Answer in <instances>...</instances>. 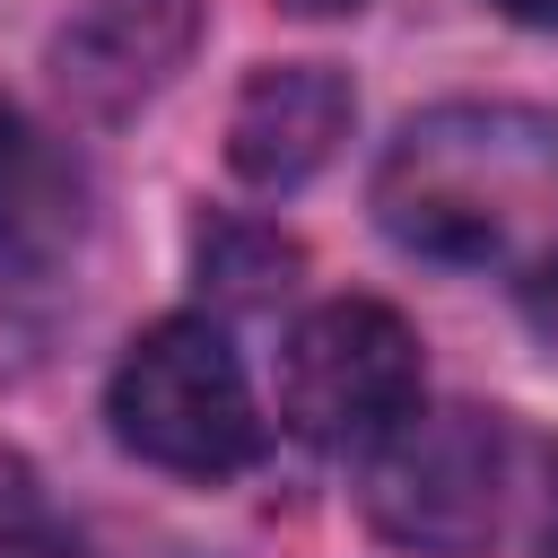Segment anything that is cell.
Here are the masks:
<instances>
[{
    "instance_id": "cell-1",
    "label": "cell",
    "mask_w": 558,
    "mask_h": 558,
    "mask_svg": "<svg viewBox=\"0 0 558 558\" xmlns=\"http://www.w3.org/2000/svg\"><path fill=\"white\" fill-rule=\"evenodd\" d=\"M375 218L401 253L506 279L558 340V113L427 105L375 166Z\"/></svg>"
},
{
    "instance_id": "cell-2",
    "label": "cell",
    "mask_w": 558,
    "mask_h": 558,
    "mask_svg": "<svg viewBox=\"0 0 558 558\" xmlns=\"http://www.w3.org/2000/svg\"><path fill=\"white\" fill-rule=\"evenodd\" d=\"M105 418L140 462L183 471V480H227L262 453V410H253L244 357L201 314H166L122 349V366L105 384Z\"/></svg>"
},
{
    "instance_id": "cell-3",
    "label": "cell",
    "mask_w": 558,
    "mask_h": 558,
    "mask_svg": "<svg viewBox=\"0 0 558 558\" xmlns=\"http://www.w3.org/2000/svg\"><path fill=\"white\" fill-rule=\"evenodd\" d=\"M366 514L418 558H488L514 523V436L497 410H410L366 445Z\"/></svg>"
},
{
    "instance_id": "cell-4",
    "label": "cell",
    "mask_w": 558,
    "mask_h": 558,
    "mask_svg": "<svg viewBox=\"0 0 558 558\" xmlns=\"http://www.w3.org/2000/svg\"><path fill=\"white\" fill-rule=\"evenodd\" d=\"M418 410V331L375 296H331L288 331L279 418L323 453H366Z\"/></svg>"
},
{
    "instance_id": "cell-5",
    "label": "cell",
    "mask_w": 558,
    "mask_h": 558,
    "mask_svg": "<svg viewBox=\"0 0 558 558\" xmlns=\"http://www.w3.org/2000/svg\"><path fill=\"white\" fill-rule=\"evenodd\" d=\"M201 35V0H87L52 35V78L78 113H131L157 96Z\"/></svg>"
},
{
    "instance_id": "cell-6",
    "label": "cell",
    "mask_w": 558,
    "mask_h": 558,
    "mask_svg": "<svg viewBox=\"0 0 558 558\" xmlns=\"http://www.w3.org/2000/svg\"><path fill=\"white\" fill-rule=\"evenodd\" d=\"M349 113H357V96L331 61H270L244 78V96L227 113V166L253 192H288L331 166V148L349 140Z\"/></svg>"
},
{
    "instance_id": "cell-7",
    "label": "cell",
    "mask_w": 558,
    "mask_h": 558,
    "mask_svg": "<svg viewBox=\"0 0 558 558\" xmlns=\"http://www.w3.org/2000/svg\"><path fill=\"white\" fill-rule=\"evenodd\" d=\"M87 227V174L78 157L26 122L17 105H0V262L17 270H52Z\"/></svg>"
},
{
    "instance_id": "cell-8",
    "label": "cell",
    "mask_w": 558,
    "mask_h": 558,
    "mask_svg": "<svg viewBox=\"0 0 558 558\" xmlns=\"http://www.w3.org/2000/svg\"><path fill=\"white\" fill-rule=\"evenodd\" d=\"M201 262H209V279H218L227 296H270V288H288L279 270H296V253H288L279 235H244V227H218V235L201 244Z\"/></svg>"
},
{
    "instance_id": "cell-9",
    "label": "cell",
    "mask_w": 558,
    "mask_h": 558,
    "mask_svg": "<svg viewBox=\"0 0 558 558\" xmlns=\"http://www.w3.org/2000/svg\"><path fill=\"white\" fill-rule=\"evenodd\" d=\"M26 541H44V497H35V471L0 453V549H26Z\"/></svg>"
},
{
    "instance_id": "cell-10",
    "label": "cell",
    "mask_w": 558,
    "mask_h": 558,
    "mask_svg": "<svg viewBox=\"0 0 558 558\" xmlns=\"http://www.w3.org/2000/svg\"><path fill=\"white\" fill-rule=\"evenodd\" d=\"M497 9H506L514 26H549V35H558V0H497Z\"/></svg>"
},
{
    "instance_id": "cell-11",
    "label": "cell",
    "mask_w": 558,
    "mask_h": 558,
    "mask_svg": "<svg viewBox=\"0 0 558 558\" xmlns=\"http://www.w3.org/2000/svg\"><path fill=\"white\" fill-rule=\"evenodd\" d=\"M279 9H296V17H349V9H366V0H279Z\"/></svg>"
},
{
    "instance_id": "cell-12",
    "label": "cell",
    "mask_w": 558,
    "mask_h": 558,
    "mask_svg": "<svg viewBox=\"0 0 558 558\" xmlns=\"http://www.w3.org/2000/svg\"><path fill=\"white\" fill-rule=\"evenodd\" d=\"M541 549L558 558V480H549V506H541Z\"/></svg>"
}]
</instances>
